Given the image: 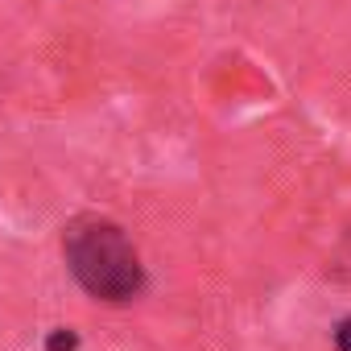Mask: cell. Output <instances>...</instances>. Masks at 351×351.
<instances>
[{"label":"cell","mask_w":351,"mask_h":351,"mask_svg":"<svg viewBox=\"0 0 351 351\" xmlns=\"http://www.w3.org/2000/svg\"><path fill=\"white\" fill-rule=\"evenodd\" d=\"M335 351H351V314L335 326Z\"/></svg>","instance_id":"cell-3"},{"label":"cell","mask_w":351,"mask_h":351,"mask_svg":"<svg viewBox=\"0 0 351 351\" xmlns=\"http://www.w3.org/2000/svg\"><path fill=\"white\" fill-rule=\"evenodd\" d=\"M62 256L71 277L91 293L95 302L124 306L145 293V265L136 244L116 219L104 215H79L62 232Z\"/></svg>","instance_id":"cell-1"},{"label":"cell","mask_w":351,"mask_h":351,"mask_svg":"<svg viewBox=\"0 0 351 351\" xmlns=\"http://www.w3.org/2000/svg\"><path fill=\"white\" fill-rule=\"evenodd\" d=\"M79 347V335L71 330V326H58L50 339H46V351H75Z\"/></svg>","instance_id":"cell-2"}]
</instances>
